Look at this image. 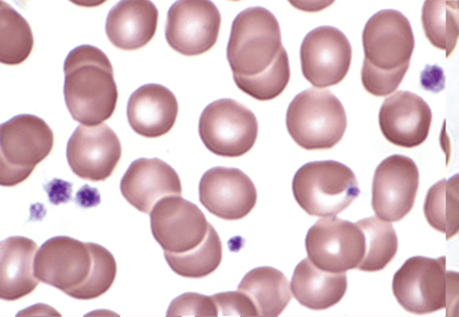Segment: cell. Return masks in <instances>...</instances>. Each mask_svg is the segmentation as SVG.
Returning a JSON list of instances; mask_svg holds the SVG:
<instances>
[{"instance_id":"obj_19","label":"cell","mask_w":459,"mask_h":317,"mask_svg":"<svg viewBox=\"0 0 459 317\" xmlns=\"http://www.w3.org/2000/svg\"><path fill=\"white\" fill-rule=\"evenodd\" d=\"M177 98L169 88L147 84L132 93L127 105L129 126L147 138L164 136L171 131L178 117Z\"/></svg>"},{"instance_id":"obj_10","label":"cell","mask_w":459,"mask_h":317,"mask_svg":"<svg viewBox=\"0 0 459 317\" xmlns=\"http://www.w3.org/2000/svg\"><path fill=\"white\" fill-rule=\"evenodd\" d=\"M151 231L165 254H186L206 242L213 226L196 205L181 196L166 197L153 207Z\"/></svg>"},{"instance_id":"obj_5","label":"cell","mask_w":459,"mask_h":317,"mask_svg":"<svg viewBox=\"0 0 459 317\" xmlns=\"http://www.w3.org/2000/svg\"><path fill=\"white\" fill-rule=\"evenodd\" d=\"M286 128L301 148L332 149L346 133V110L330 91L309 88L299 93L290 103Z\"/></svg>"},{"instance_id":"obj_31","label":"cell","mask_w":459,"mask_h":317,"mask_svg":"<svg viewBox=\"0 0 459 317\" xmlns=\"http://www.w3.org/2000/svg\"><path fill=\"white\" fill-rule=\"evenodd\" d=\"M446 316H459V273L446 271Z\"/></svg>"},{"instance_id":"obj_2","label":"cell","mask_w":459,"mask_h":317,"mask_svg":"<svg viewBox=\"0 0 459 317\" xmlns=\"http://www.w3.org/2000/svg\"><path fill=\"white\" fill-rule=\"evenodd\" d=\"M34 271L41 283L61 290L71 298L92 300L112 287L117 265L113 254L98 243L56 236L40 247Z\"/></svg>"},{"instance_id":"obj_16","label":"cell","mask_w":459,"mask_h":317,"mask_svg":"<svg viewBox=\"0 0 459 317\" xmlns=\"http://www.w3.org/2000/svg\"><path fill=\"white\" fill-rule=\"evenodd\" d=\"M200 201L212 215L222 220H242L257 204V189L243 171L212 168L202 176Z\"/></svg>"},{"instance_id":"obj_14","label":"cell","mask_w":459,"mask_h":317,"mask_svg":"<svg viewBox=\"0 0 459 317\" xmlns=\"http://www.w3.org/2000/svg\"><path fill=\"white\" fill-rule=\"evenodd\" d=\"M302 75L316 88L339 84L351 69L352 47L341 30L316 28L300 47Z\"/></svg>"},{"instance_id":"obj_22","label":"cell","mask_w":459,"mask_h":317,"mask_svg":"<svg viewBox=\"0 0 459 317\" xmlns=\"http://www.w3.org/2000/svg\"><path fill=\"white\" fill-rule=\"evenodd\" d=\"M347 288L346 273L323 271L309 258L297 265L290 286L295 299L315 311L327 310L341 303Z\"/></svg>"},{"instance_id":"obj_12","label":"cell","mask_w":459,"mask_h":317,"mask_svg":"<svg viewBox=\"0 0 459 317\" xmlns=\"http://www.w3.org/2000/svg\"><path fill=\"white\" fill-rule=\"evenodd\" d=\"M221 15L215 4L204 0L177 2L167 15L166 40L180 55L200 56L216 45Z\"/></svg>"},{"instance_id":"obj_24","label":"cell","mask_w":459,"mask_h":317,"mask_svg":"<svg viewBox=\"0 0 459 317\" xmlns=\"http://www.w3.org/2000/svg\"><path fill=\"white\" fill-rule=\"evenodd\" d=\"M424 213L432 228L446 233V241L459 235V173L431 187Z\"/></svg>"},{"instance_id":"obj_27","label":"cell","mask_w":459,"mask_h":317,"mask_svg":"<svg viewBox=\"0 0 459 317\" xmlns=\"http://www.w3.org/2000/svg\"><path fill=\"white\" fill-rule=\"evenodd\" d=\"M2 7V46L0 60L6 66H18L29 58L34 47V36L28 21L9 6L6 2Z\"/></svg>"},{"instance_id":"obj_4","label":"cell","mask_w":459,"mask_h":317,"mask_svg":"<svg viewBox=\"0 0 459 317\" xmlns=\"http://www.w3.org/2000/svg\"><path fill=\"white\" fill-rule=\"evenodd\" d=\"M65 100L73 119L82 126H100L113 116L118 91L111 61L101 49L82 45L65 62Z\"/></svg>"},{"instance_id":"obj_15","label":"cell","mask_w":459,"mask_h":317,"mask_svg":"<svg viewBox=\"0 0 459 317\" xmlns=\"http://www.w3.org/2000/svg\"><path fill=\"white\" fill-rule=\"evenodd\" d=\"M121 157V142L107 124L80 126L67 143V163L73 173L82 180H108L117 169Z\"/></svg>"},{"instance_id":"obj_17","label":"cell","mask_w":459,"mask_h":317,"mask_svg":"<svg viewBox=\"0 0 459 317\" xmlns=\"http://www.w3.org/2000/svg\"><path fill=\"white\" fill-rule=\"evenodd\" d=\"M432 112L428 103L414 92L401 91L383 103L379 127L385 139L399 147L415 148L426 142Z\"/></svg>"},{"instance_id":"obj_8","label":"cell","mask_w":459,"mask_h":317,"mask_svg":"<svg viewBox=\"0 0 459 317\" xmlns=\"http://www.w3.org/2000/svg\"><path fill=\"white\" fill-rule=\"evenodd\" d=\"M202 142L211 153L238 158L252 150L258 137V121L247 107L230 98L210 103L198 124Z\"/></svg>"},{"instance_id":"obj_7","label":"cell","mask_w":459,"mask_h":317,"mask_svg":"<svg viewBox=\"0 0 459 317\" xmlns=\"http://www.w3.org/2000/svg\"><path fill=\"white\" fill-rule=\"evenodd\" d=\"M0 137V183L4 187H14L28 180L55 145L48 124L33 114H20L3 123Z\"/></svg>"},{"instance_id":"obj_13","label":"cell","mask_w":459,"mask_h":317,"mask_svg":"<svg viewBox=\"0 0 459 317\" xmlns=\"http://www.w3.org/2000/svg\"><path fill=\"white\" fill-rule=\"evenodd\" d=\"M420 187V171L413 159L394 154L375 171L372 207L380 220H403L413 209Z\"/></svg>"},{"instance_id":"obj_18","label":"cell","mask_w":459,"mask_h":317,"mask_svg":"<svg viewBox=\"0 0 459 317\" xmlns=\"http://www.w3.org/2000/svg\"><path fill=\"white\" fill-rule=\"evenodd\" d=\"M121 191L129 205L150 215L161 199L181 196L182 186L179 175L163 160L141 158L129 165Z\"/></svg>"},{"instance_id":"obj_11","label":"cell","mask_w":459,"mask_h":317,"mask_svg":"<svg viewBox=\"0 0 459 317\" xmlns=\"http://www.w3.org/2000/svg\"><path fill=\"white\" fill-rule=\"evenodd\" d=\"M394 295L410 313L424 315L446 308V258L406 260L393 282Z\"/></svg>"},{"instance_id":"obj_1","label":"cell","mask_w":459,"mask_h":317,"mask_svg":"<svg viewBox=\"0 0 459 317\" xmlns=\"http://www.w3.org/2000/svg\"><path fill=\"white\" fill-rule=\"evenodd\" d=\"M227 58L237 86L260 101H273L289 85V55L278 20L268 9L244 10L233 21Z\"/></svg>"},{"instance_id":"obj_20","label":"cell","mask_w":459,"mask_h":317,"mask_svg":"<svg viewBox=\"0 0 459 317\" xmlns=\"http://www.w3.org/2000/svg\"><path fill=\"white\" fill-rule=\"evenodd\" d=\"M159 24V10L152 2H119L108 14L106 32L118 49L132 51L147 46Z\"/></svg>"},{"instance_id":"obj_3","label":"cell","mask_w":459,"mask_h":317,"mask_svg":"<svg viewBox=\"0 0 459 317\" xmlns=\"http://www.w3.org/2000/svg\"><path fill=\"white\" fill-rule=\"evenodd\" d=\"M362 84L370 95L393 93L408 72L415 48L410 21L396 10H382L365 25Z\"/></svg>"},{"instance_id":"obj_9","label":"cell","mask_w":459,"mask_h":317,"mask_svg":"<svg viewBox=\"0 0 459 317\" xmlns=\"http://www.w3.org/2000/svg\"><path fill=\"white\" fill-rule=\"evenodd\" d=\"M307 258L323 271L346 273L358 269L367 251V242L358 223L336 216L323 217L306 237Z\"/></svg>"},{"instance_id":"obj_30","label":"cell","mask_w":459,"mask_h":317,"mask_svg":"<svg viewBox=\"0 0 459 317\" xmlns=\"http://www.w3.org/2000/svg\"><path fill=\"white\" fill-rule=\"evenodd\" d=\"M219 316H258L252 301L241 291L222 293L212 295Z\"/></svg>"},{"instance_id":"obj_6","label":"cell","mask_w":459,"mask_h":317,"mask_svg":"<svg viewBox=\"0 0 459 317\" xmlns=\"http://www.w3.org/2000/svg\"><path fill=\"white\" fill-rule=\"evenodd\" d=\"M297 204L312 216L341 215L356 200L359 190L351 168L337 161H316L302 165L293 180Z\"/></svg>"},{"instance_id":"obj_23","label":"cell","mask_w":459,"mask_h":317,"mask_svg":"<svg viewBox=\"0 0 459 317\" xmlns=\"http://www.w3.org/2000/svg\"><path fill=\"white\" fill-rule=\"evenodd\" d=\"M238 290L252 301L258 316H279L291 299L289 280L279 269L270 267L252 269Z\"/></svg>"},{"instance_id":"obj_21","label":"cell","mask_w":459,"mask_h":317,"mask_svg":"<svg viewBox=\"0 0 459 317\" xmlns=\"http://www.w3.org/2000/svg\"><path fill=\"white\" fill-rule=\"evenodd\" d=\"M38 243L32 239L13 236L2 242L0 264V295L4 301H17L32 294L40 280L34 264Z\"/></svg>"},{"instance_id":"obj_26","label":"cell","mask_w":459,"mask_h":317,"mask_svg":"<svg viewBox=\"0 0 459 317\" xmlns=\"http://www.w3.org/2000/svg\"><path fill=\"white\" fill-rule=\"evenodd\" d=\"M358 225L362 228L367 242V251L358 269L362 272L383 271L398 252V237L393 225L372 216L359 221Z\"/></svg>"},{"instance_id":"obj_28","label":"cell","mask_w":459,"mask_h":317,"mask_svg":"<svg viewBox=\"0 0 459 317\" xmlns=\"http://www.w3.org/2000/svg\"><path fill=\"white\" fill-rule=\"evenodd\" d=\"M172 271L186 278H204L215 272L222 261V242L213 228L202 247L186 254H165Z\"/></svg>"},{"instance_id":"obj_29","label":"cell","mask_w":459,"mask_h":317,"mask_svg":"<svg viewBox=\"0 0 459 317\" xmlns=\"http://www.w3.org/2000/svg\"><path fill=\"white\" fill-rule=\"evenodd\" d=\"M167 316H219V312L212 297L187 293L172 301Z\"/></svg>"},{"instance_id":"obj_25","label":"cell","mask_w":459,"mask_h":317,"mask_svg":"<svg viewBox=\"0 0 459 317\" xmlns=\"http://www.w3.org/2000/svg\"><path fill=\"white\" fill-rule=\"evenodd\" d=\"M421 23L428 40L450 57L459 40V2H426Z\"/></svg>"}]
</instances>
